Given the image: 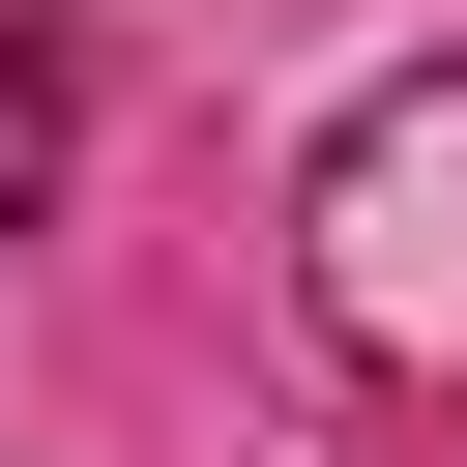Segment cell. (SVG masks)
<instances>
[{
	"mask_svg": "<svg viewBox=\"0 0 467 467\" xmlns=\"http://www.w3.org/2000/svg\"><path fill=\"white\" fill-rule=\"evenodd\" d=\"M58 204V0H0V234Z\"/></svg>",
	"mask_w": 467,
	"mask_h": 467,
	"instance_id": "obj_2",
	"label": "cell"
},
{
	"mask_svg": "<svg viewBox=\"0 0 467 467\" xmlns=\"http://www.w3.org/2000/svg\"><path fill=\"white\" fill-rule=\"evenodd\" d=\"M292 263H321V321L350 350H409V379H467V58H409L350 146H321V204H292Z\"/></svg>",
	"mask_w": 467,
	"mask_h": 467,
	"instance_id": "obj_1",
	"label": "cell"
}]
</instances>
